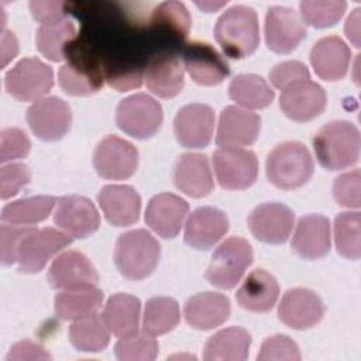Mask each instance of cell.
I'll return each mask as SVG.
<instances>
[{
  "label": "cell",
  "instance_id": "6da1fadb",
  "mask_svg": "<svg viewBox=\"0 0 361 361\" xmlns=\"http://www.w3.org/2000/svg\"><path fill=\"white\" fill-rule=\"evenodd\" d=\"M360 131L355 124L337 120L324 124L313 137V149L319 164L329 171L354 165L360 157Z\"/></svg>",
  "mask_w": 361,
  "mask_h": 361
},
{
  "label": "cell",
  "instance_id": "7a4b0ae2",
  "mask_svg": "<svg viewBox=\"0 0 361 361\" xmlns=\"http://www.w3.org/2000/svg\"><path fill=\"white\" fill-rule=\"evenodd\" d=\"M214 38L234 59L251 55L259 44L258 17L252 7L237 4L226 10L214 25Z\"/></svg>",
  "mask_w": 361,
  "mask_h": 361
},
{
  "label": "cell",
  "instance_id": "3957f363",
  "mask_svg": "<svg viewBox=\"0 0 361 361\" xmlns=\"http://www.w3.org/2000/svg\"><path fill=\"white\" fill-rule=\"evenodd\" d=\"M159 257V243L147 230L138 228L123 233L116 241V267L130 281H140L149 276L157 268Z\"/></svg>",
  "mask_w": 361,
  "mask_h": 361
},
{
  "label": "cell",
  "instance_id": "277c9868",
  "mask_svg": "<svg viewBox=\"0 0 361 361\" xmlns=\"http://www.w3.org/2000/svg\"><path fill=\"white\" fill-rule=\"evenodd\" d=\"M66 63L59 69V86L73 96H89L96 93L104 80L103 62L85 42H71Z\"/></svg>",
  "mask_w": 361,
  "mask_h": 361
},
{
  "label": "cell",
  "instance_id": "5b68a950",
  "mask_svg": "<svg viewBox=\"0 0 361 361\" xmlns=\"http://www.w3.org/2000/svg\"><path fill=\"white\" fill-rule=\"evenodd\" d=\"M313 159L299 141L278 144L267 157V176L279 189L290 190L305 185L313 175Z\"/></svg>",
  "mask_w": 361,
  "mask_h": 361
},
{
  "label": "cell",
  "instance_id": "8992f818",
  "mask_svg": "<svg viewBox=\"0 0 361 361\" xmlns=\"http://www.w3.org/2000/svg\"><path fill=\"white\" fill-rule=\"evenodd\" d=\"M254 258L250 243L241 237H230L223 241L212 255L204 278L216 288H234Z\"/></svg>",
  "mask_w": 361,
  "mask_h": 361
},
{
  "label": "cell",
  "instance_id": "52a82bcc",
  "mask_svg": "<svg viewBox=\"0 0 361 361\" xmlns=\"http://www.w3.org/2000/svg\"><path fill=\"white\" fill-rule=\"evenodd\" d=\"M161 104L145 93L123 99L116 110V123L126 134L145 140L158 133L162 124Z\"/></svg>",
  "mask_w": 361,
  "mask_h": 361
},
{
  "label": "cell",
  "instance_id": "ba28073f",
  "mask_svg": "<svg viewBox=\"0 0 361 361\" xmlns=\"http://www.w3.org/2000/svg\"><path fill=\"white\" fill-rule=\"evenodd\" d=\"M6 90L20 102H37L54 86L51 66L38 58H23L4 78Z\"/></svg>",
  "mask_w": 361,
  "mask_h": 361
},
{
  "label": "cell",
  "instance_id": "9c48e42d",
  "mask_svg": "<svg viewBox=\"0 0 361 361\" xmlns=\"http://www.w3.org/2000/svg\"><path fill=\"white\" fill-rule=\"evenodd\" d=\"M71 243L72 237L56 228L32 227L23 238L18 248V271L24 274L39 272L54 255Z\"/></svg>",
  "mask_w": 361,
  "mask_h": 361
},
{
  "label": "cell",
  "instance_id": "30bf717a",
  "mask_svg": "<svg viewBox=\"0 0 361 361\" xmlns=\"http://www.w3.org/2000/svg\"><path fill=\"white\" fill-rule=\"evenodd\" d=\"M213 168L221 188L241 190L250 188L258 175L257 155L240 147H221L213 154Z\"/></svg>",
  "mask_w": 361,
  "mask_h": 361
},
{
  "label": "cell",
  "instance_id": "8fae6325",
  "mask_svg": "<svg viewBox=\"0 0 361 361\" xmlns=\"http://www.w3.org/2000/svg\"><path fill=\"white\" fill-rule=\"evenodd\" d=\"M93 164L104 179H127L137 171L138 151L131 142L117 135H106L94 149Z\"/></svg>",
  "mask_w": 361,
  "mask_h": 361
},
{
  "label": "cell",
  "instance_id": "7c38bea8",
  "mask_svg": "<svg viewBox=\"0 0 361 361\" xmlns=\"http://www.w3.org/2000/svg\"><path fill=\"white\" fill-rule=\"evenodd\" d=\"M306 37V25L300 14L290 7L272 6L265 16V41L271 51L289 54Z\"/></svg>",
  "mask_w": 361,
  "mask_h": 361
},
{
  "label": "cell",
  "instance_id": "4fadbf2b",
  "mask_svg": "<svg viewBox=\"0 0 361 361\" xmlns=\"http://www.w3.org/2000/svg\"><path fill=\"white\" fill-rule=\"evenodd\" d=\"M72 113L66 102L59 97H42L27 110V123L39 140H61L71 127Z\"/></svg>",
  "mask_w": 361,
  "mask_h": 361
},
{
  "label": "cell",
  "instance_id": "5bb4252c",
  "mask_svg": "<svg viewBox=\"0 0 361 361\" xmlns=\"http://www.w3.org/2000/svg\"><path fill=\"white\" fill-rule=\"evenodd\" d=\"M182 55L188 73L199 85H219L230 73V68L226 59L209 42H188L182 49Z\"/></svg>",
  "mask_w": 361,
  "mask_h": 361
},
{
  "label": "cell",
  "instance_id": "9a60e30c",
  "mask_svg": "<svg viewBox=\"0 0 361 361\" xmlns=\"http://www.w3.org/2000/svg\"><path fill=\"white\" fill-rule=\"evenodd\" d=\"M295 214L283 203L268 202L257 206L248 216V227L252 235L268 244H282L290 235Z\"/></svg>",
  "mask_w": 361,
  "mask_h": 361
},
{
  "label": "cell",
  "instance_id": "2e32d148",
  "mask_svg": "<svg viewBox=\"0 0 361 361\" xmlns=\"http://www.w3.org/2000/svg\"><path fill=\"white\" fill-rule=\"evenodd\" d=\"M327 104L324 89L310 80H300L292 83L282 90L279 97V107L290 120L303 123L309 121L323 113Z\"/></svg>",
  "mask_w": 361,
  "mask_h": 361
},
{
  "label": "cell",
  "instance_id": "e0dca14e",
  "mask_svg": "<svg viewBox=\"0 0 361 361\" xmlns=\"http://www.w3.org/2000/svg\"><path fill=\"white\" fill-rule=\"evenodd\" d=\"M214 111L203 103L183 106L175 116L173 131L178 142L185 148H203L213 135Z\"/></svg>",
  "mask_w": 361,
  "mask_h": 361
},
{
  "label": "cell",
  "instance_id": "ac0fdd59",
  "mask_svg": "<svg viewBox=\"0 0 361 361\" xmlns=\"http://www.w3.org/2000/svg\"><path fill=\"white\" fill-rule=\"evenodd\" d=\"M54 220L72 238H85L100 226V216L94 204L87 197L78 195L58 199Z\"/></svg>",
  "mask_w": 361,
  "mask_h": 361
},
{
  "label": "cell",
  "instance_id": "d6986e66",
  "mask_svg": "<svg viewBox=\"0 0 361 361\" xmlns=\"http://www.w3.org/2000/svg\"><path fill=\"white\" fill-rule=\"evenodd\" d=\"M48 281L55 289L69 290L96 286L99 275L85 254L69 250L54 259L48 272Z\"/></svg>",
  "mask_w": 361,
  "mask_h": 361
},
{
  "label": "cell",
  "instance_id": "ffe728a7",
  "mask_svg": "<svg viewBox=\"0 0 361 361\" xmlns=\"http://www.w3.org/2000/svg\"><path fill=\"white\" fill-rule=\"evenodd\" d=\"M324 314L322 299L310 289L293 288L285 292L278 316L282 323L295 330H305L316 326Z\"/></svg>",
  "mask_w": 361,
  "mask_h": 361
},
{
  "label": "cell",
  "instance_id": "44dd1931",
  "mask_svg": "<svg viewBox=\"0 0 361 361\" xmlns=\"http://www.w3.org/2000/svg\"><path fill=\"white\" fill-rule=\"evenodd\" d=\"M228 231V217L212 206L197 207L185 224V241L196 250H209Z\"/></svg>",
  "mask_w": 361,
  "mask_h": 361
},
{
  "label": "cell",
  "instance_id": "7402d4cb",
  "mask_svg": "<svg viewBox=\"0 0 361 361\" xmlns=\"http://www.w3.org/2000/svg\"><path fill=\"white\" fill-rule=\"evenodd\" d=\"M261 117L237 106H227L219 117L216 142L220 147L251 145L258 138Z\"/></svg>",
  "mask_w": 361,
  "mask_h": 361
},
{
  "label": "cell",
  "instance_id": "603a6c76",
  "mask_svg": "<svg viewBox=\"0 0 361 361\" xmlns=\"http://www.w3.org/2000/svg\"><path fill=\"white\" fill-rule=\"evenodd\" d=\"M189 204L173 193L155 195L145 209V223L158 235L173 238L180 231Z\"/></svg>",
  "mask_w": 361,
  "mask_h": 361
},
{
  "label": "cell",
  "instance_id": "cb8c5ba5",
  "mask_svg": "<svg viewBox=\"0 0 361 361\" xmlns=\"http://www.w3.org/2000/svg\"><path fill=\"white\" fill-rule=\"evenodd\" d=\"M97 202L107 221L116 227L134 224L140 217L141 197L128 185H106L97 195Z\"/></svg>",
  "mask_w": 361,
  "mask_h": 361
},
{
  "label": "cell",
  "instance_id": "d4e9b609",
  "mask_svg": "<svg viewBox=\"0 0 361 361\" xmlns=\"http://www.w3.org/2000/svg\"><path fill=\"white\" fill-rule=\"evenodd\" d=\"M351 61L348 45L336 35L320 38L310 49V63L323 80H340L345 76Z\"/></svg>",
  "mask_w": 361,
  "mask_h": 361
},
{
  "label": "cell",
  "instance_id": "484cf974",
  "mask_svg": "<svg viewBox=\"0 0 361 361\" xmlns=\"http://www.w3.org/2000/svg\"><path fill=\"white\" fill-rule=\"evenodd\" d=\"M292 250L303 259H319L330 251V223L322 214L299 219L292 237Z\"/></svg>",
  "mask_w": 361,
  "mask_h": 361
},
{
  "label": "cell",
  "instance_id": "4316f807",
  "mask_svg": "<svg viewBox=\"0 0 361 361\" xmlns=\"http://www.w3.org/2000/svg\"><path fill=\"white\" fill-rule=\"evenodd\" d=\"M173 183L188 196H207L214 186L207 157L193 152L178 157L173 166Z\"/></svg>",
  "mask_w": 361,
  "mask_h": 361
},
{
  "label": "cell",
  "instance_id": "83f0119b",
  "mask_svg": "<svg viewBox=\"0 0 361 361\" xmlns=\"http://www.w3.org/2000/svg\"><path fill=\"white\" fill-rule=\"evenodd\" d=\"M230 300L221 293L203 292L188 299L183 307L186 323L196 330H212L230 316Z\"/></svg>",
  "mask_w": 361,
  "mask_h": 361
},
{
  "label": "cell",
  "instance_id": "f1b7e54d",
  "mask_svg": "<svg viewBox=\"0 0 361 361\" xmlns=\"http://www.w3.org/2000/svg\"><path fill=\"white\" fill-rule=\"evenodd\" d=\"M147 87L162 99H171L183 89V69L172 54L154 55L144 72Z\"/></svg>",
  "mask_w": 361,
  "mask_h": 361
},
{
  "label": "cell",
  "instance_id": "f546056e",
  "mask_svg": "<svg viewBox=\"0 0 361 361\" xmlns=\"http://www.w3.org/2000/svg\"><path fill=\"white\" fill-rule=\"evenodd\" d=\"M278 296L279 285L265 269H254L250 272L235 295L243 309L255 313L269 312L276 303Z\"/></svg>",
  "mask_w": 361,
  "mask_h": 361
},
{
  "label": "cell",
  "instance_id": "4dcf8cb0",
  "mask_svg": "<svg viewBox=\"0 0 361 361\" xmlns=\"http://www.w3.org/2000/svg\"><path fill=\"white\" fill-rule=\"evenodd\" d=\"M140 299L128 293H116L109 298L103 310V320L114 336L124 338L137 334L140 327Z\"/></svg>",
  "mask_w": 361,
  "mask_h": 361
},
{
  "label": "cell",
  "instance_id": "1f68e13d",
  "mask_svg": "<svg viewBox=\"0 0 361 361\" xmlns=\"http://www.w3.org/2000/svg\"><path fill=\"white\" fill-rule=\"evenodd\" d=\"M251 345V336L243 327H228L213 334L204 344L203 358L244 361L248 357Z\"/></svg>",
  "mask_w": 361,
  "mask_h": 361
},
{
  "label": "cell",
  "instance_id": "d6a6232c",
  "mask_svg": "<svg viewBox=\"0 0 361 361\" xmlns=\"http://www.w3.org/2000/svg\"><path fill=\"white\" fill-rule=\"evenodd\" d=\"M103 302V292L96 286L69 289L58 293L54 309L62 320H78L96 313Z\"/></svg>",
  "mask_w": 361,
  "mask_h": 361
},
{
  "label": "cell",
  "instance_id": "836d02e7",
  "mask_svg": "<svg viewBox=\"0 0 361 361\" xmlns=\"http://www.w3.org/2000/svg\"><path fill=\"white\" fill-rule=\"evenodd\" d=\"M228 96L245 109H264L275 97L267 80L254 73L237 75L228 85Z\"/></svg>",
  "mask_w": 361,
  "mask_h": 361
},
{
  "label": "cell",
  "instance_id": "e575fe53",
  "mask_svg": "<svg viewBox=\"0 0 361 361\" xmlns=\"http://www.w3.org/2000/svg\"><path fill=\"white\" fill-rule=\"evenodd\" d=\"M180 320L179 305L168 296L151 298L144 309L142 330L148 336H162L172 331Z\"/></svg>",
  "mask_w": 361,
  "mask_h": 361
},
{
  "label": "cell",
  "instance_id": "d590c367",
  "mask_svg": "<svg viewBox=\"0 0 361 361\" xmlns=\"http://www.w3.org/2000/svg\"><path fill=\"white\" fill-rule=\"evenodd\" d=\"M72 345L83 353H97L107 347L110 341V330L103 317L93 313L78 319L69 329Z\"/></svg>",
  "mask_w": 361,
  "mask_h": 361
},
{
  "label": "cell",
  "instance_id": "8d00e7d4",
  "mask_svg": "<svg viewBox=\"0 0 361 361\" xmlns=\"http://www.w3.org/2000/svg\"><path fill=\"white\" fill-rule=\"evenodd\" d=\"M54 196H32L20 199L6 204L1 210V221L10 224H35L45 220L54 206H55Z\"/></svg>",
  "mask_w": 361,
  "mask_h": 361
},
{
  "label": "cell",
  "instance_id": "74e56055",
  "mask_svg": "<svg viewBox=\"0 0 361 361\" xmlns=\"http://www.w3.org/2000/svg\"><path fill=\"white\" fill-rule=\"evenodd\" d=\"M76 30L71 20L41 25L37 31V48L49 61L59 62L65 58L69 44L75 39Z\"/></svg>",
  "mask_w": 361,
  "mask_h": 361
},
{
  "label": "cell",
  "instance_id": "f35d334b",
  "mask_svg": "<svg viewBox=\"0 0 361 361\" xmlns=\"http://www.w3.org/2000/svg\"><path fill=\"white\" fill-rule=\"evenodd\" d=\"M334 238L337 251L348 258L361 255V216L358 212H343L334 219Z\"/></svg>",
  "mask_w": 361,
  "mask_h": 361
},
{
  "label": "cell",
  "instance_id": "ab89813d",
  "mask_svg": "<svg viewBox=\"0 0 361 361\" xmlns=\"http://www.w3.org/2000/svg\"><path fill=\"white\" fill-rule=\"evenodd\" d=\"M149 23L152 27L161 28L178 39H185L189 34L192 18L182 3L165 1L157 6L151 13Z\"/></svg>",
  "mask_w": 361,
  "mask_h": 361
},
{
  "label": "cell",
  "instance_id": "60d3db41",
  "mask_svg": "<svg viewBox=\"0 0 361 361\" xmlns=\"http://www.w3.org/2000/svg\"><path fill=\"white\" fill-rule=\"evenodd\" d=\"M300 17L316 28L334 25L347 8L345 1H300Z\"/></svg>",
  "mask_w": 361,
  "mask_h": 361
},
{
  "label": "cell",
  "instance_id": "b9f144b4",
  "mask_svg": "<svg viewBox=\"0 0 361 361\" xmlns=\"http://www.w3.org/2000/svg\"><path fill=\"white\" fill-rule=\"evenodd\" d=\"M158 343L152 336H130L117 341L116 357L121 361H151L158 355Z\"/></svg>",
  "mask_w": 361,
  "mask_h": 361
},
{
  "label": "cell",
  "instance_id": "7bdbcfd3",
  "mask_svg": "<svg viewBox=\"0 0 361 361\" xmlns=\"http://www.w3.org/2000/svg\"><path fill=\"white\" fill-rule=\"evenodd\" d=\"M333 196L344 207L358 209L361 204V173L358 169L345 172L334 179Z\"/></svg>",
  "mask_w": 361,
  "mask_h": 361
},
{
  "label": "cell",
  "instance_id": "ee69618b",
  "mask_svg": "<svg viewBox=\"0 0 361 361\" xmlns=\"http://www.w3.org/2000/svg\"><path fill=\"white\" fill-rule=\"evenodd\" d=\"M257 358L261 361H269V360L298 361L300 360V353H299L298 344L290 337L285 334H275L264 340Z\"/></svg>",
  "mask_w": 361,
  "mask_h": 361
},
{
  "label": "cell",
  "instance_id": "f6af8a7d",
  "mask_svg": "<svg viewBox=\"0 0 361 361\" xmlns=\"http://www.w3.org/2000/svg\"><path fill=\"white\" fill-rule=\"evenodd\" d=\"M30 147L31 142L23 130L17 127L3 128L0 133V162L27 157Z\"/></svg>",
  "mask_w": 361,
  "mask_h": 361
},
{
  "label": "cell",
  "instance_id": "bcb514c9",
  "mask_svg": "<svg viewBox=\"0 0 361 361\" xmlns=\"http://www.w3.org/2000/svg\"><path fill=\"white\" fill-rule=\"evenodd\" d=\"M31 180V171L25 164H8L0 169V196H16Z\"/></svg>",
  "mask_w": 361,
  "mask_h": 361
},
{
  "label": "cell",
  "instance_id": "7dc6e473",
  "mask_svg": "<svg viewBox=\"0 0 361 361\" xmlns=\"http://www.w3.org/2000/svg\"><path fill=\"white\" fill-rule=\"evenodd\" d=\"M32 227L3 224L0 228V259L3 265H11L17 262L18 248L23 238Z\"/></svg>",
  "mask_w": 361,
  "mask_h": 361
},
{
  "label": "cell",
  "instance_id": "c3c4849f",
  "mask_svg": "<svg viewBox=\"0 0 361 361\" xmlns=\"http://www.w3.org/2000/svg\"><path fill=\"white\" fill-rule=\"evenodd\" d=\"M268 76H269V82L276 89H281V90L290 86L292 83L310 79V73H309L306 65H303L299 61L281 62L269 71Z\"/></svg>",
  "mask_w": 361,
  "mask_h": 361
},
{
  "label": "cell",
  "instance_id": "681fc988",
  "mask_svg": "<svg viewBox=\"0 0 361 361\" xmlns=\"http://www.w3.org/2000/svg\"><path fill=\"white\" fill-rule=\"evenodd\" d=\"M65 7L66 3L63 1H30L31 14L41 25H49L66 18Z\"/></svg>",
  "mask_w": 361,
  "mask_h": 361
},
{
  "label": "cell",
  "instance_id": "f907efd6",
  "mask_svg": "<svg viewBox=\"0 0 361 361\" xmlns=\"http://www.w3.org/2000/svg\"><path fill=\"white\" fill-rule=\"evenodd\" d=\"M7 360H51V355L37 343L24 340L11 347Z\"/></svg>",
  "mask_w": 361,
  "mask_h": 361
},
{
  "label": "cell",
  "instance_id": "816d5d0a",
  "mask_svg": "<svg viewBox=\"0 0 361 361\" xmlns=\"http://www.w3.org/2000/svg\"><path fill=\"white\" fill-rule=\"evenodd\" d=\"M17 51H18V45L14 34L10 31H4L1 35V58H3L1 66L3 68L17 55Z\"/></svg>",
  "mask_w": 361,
  "mask_h": 361
},
{
  "label": "cell",
  "instance_id": "f5cc1de1",
  "mask_svg": "<svg viewBox=\"0 0 361 361\" xmlns=\"http://www.w3.org/2000/svg\"><path fill=\"white\" fill-rule=\"evenodd\" d=\"M345 35L355 45L360 47V8H355L345 23Z\"/></svg>",
  "mask_w": 361,
  "mask_h": 361
},
{
  "label": "cell",
  "instance_id": "db71d44e",
  "mask_svg": "<svg viewBox=\"0 0 361 361\" xmlns=\"http://www.w3.org/2000/svg\"><path fill=\"white\" fill-rule=\"evenodd\" d=\"M224 4H226V3H197L199 7L206 8V10H209V11H213V10H212L213 7H214V10H216V8H219V7L224 6Z\"/></svg>",
  "mask_w": 361,
  "mask_h": 361
}]
</instances>
